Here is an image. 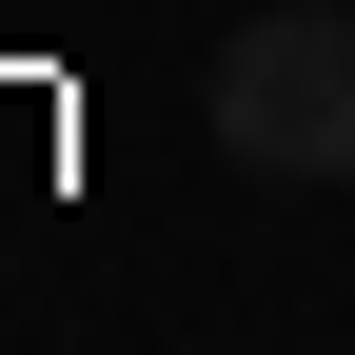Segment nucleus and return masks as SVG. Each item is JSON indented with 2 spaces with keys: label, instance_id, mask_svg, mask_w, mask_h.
I'll return each instance as SVG.
<instances>
[{
  "label": "nucleus",
  "instance_id": "nucleus-1",
  "mask_svg": "<svg viewBox=\"0 0 355 355\" xmlns=\"http://www.w3.org/2000/svg\"><path fill=\"white\" fill-rule=\"evenodd\" d=\"M217 139L257 178H355V20L336 0H296V20H257L217 60Z\"/></svg>",
  "mask_w": 355,
  "mask_h": 355
}]
</instances>
